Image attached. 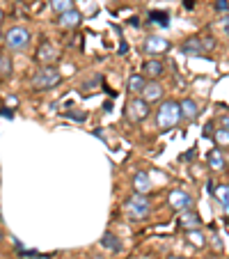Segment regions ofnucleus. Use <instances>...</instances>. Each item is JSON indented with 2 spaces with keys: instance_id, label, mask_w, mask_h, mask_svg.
I'll return each mask as SVG.
<instances>
[{
  "instance_id": "39448f33",
  "label": "nucleus",
  "mask_w": 229,
  "mask_h": 259,
  "mask_svg": "<svg viewBox=\"0 0 229 259\" xmlns=\"http://www.w3.org/2000/svg\"><path fill=\"white\" fill-rule=\"evenodd\" d=\"M126 117H128V122H133V124L145 122V119L149 117V103L142 97H133L131 101L126 103Z\"/></svg>"
},
{
  "instance_id": "9d476101",
  "label": "nucleus",
  "mask_w": 229,
  "mask_h": 259,
  "mask_svg": "<svg viewBox=\"0 0 229 259\" xmlns=\"http://www.w3.org/2000/svg\"><path fill=\"white\" fill-rule=\"evenodd\" d=\"M80 21H83V14H80L78 10H69V12H62L58 19V25L64 30H71L76 28V25H80Z\"/></svg>"
},
{
  "instance_id": "f8f14e48",
  "label": "nucleus",
  "mask_w": 229,
  "mask_h": 259,
  "mask_svg": "<svg viewBox=\"0 0 229 259\" xmlns=\"http://www.w3.org/2000/svg\"><path fill=\"white\" fill-rule=\"evenodd\" d=\"M37 60H39L41 64H46V67H51V64L58 60V51H55L53 44H41L39 53H37Z\"/></svg>"
},
{
  "instance_id": "20e7f679",
  "label": "nucleus",
  "mask_w": 229,
  "mask_h": 259,
  "mask_svg": "<svg viewBox=\"0 0 229 259\" xmlns=\"http://www.w3.org/2000/svg\"><path fill=\"white\" fill-rule=\"evenodd\" d=\"M30 41H32V34H30L28 28H23V25H14V28H10L5 32L7 51H23L30 46Z\"/></svg>"
},
{
  "instance_id": "6ab92c4d",
  "label": "nucleus",
  "mask_w": 229,
  "mask_h": 259,
  "mask_svg": "<svg viewBox=\"0 0 229 259\" xmlns=\"http://www.w3.org/2000/svg\"><path fill=\"white\" fill-rule=\"evenodd\" d=\"M51 7H53L58 14H62V12L73 10V0H51Z\"/></svg>"
},
{
  "instance_id": "393cba45",
  "label": "nucleus",
  "mask_w": 229,
  "mask_h": 259,
  "mask_svg": "<svg viewBox=\"0 0 229 259\" xmlns=\"http://www.w3.org/2000/svg\"><path fill=\"white\" fill-rule=\"evenodd\" d=\"M3 19H5V12L0 10V23H3Z\"/></svg>"
},
{
  "instance_id": "4468645a",
  "label": "nucleus",
  "mask_w": 229,
  "mask_h": 259,
  "mask_svg": "<svg viewBox=\"0 0 229 259\" xmlns=\"http://www.w3.org/2000/svg\"><path fill=\"white\" fill-rule=\"evenodd\" d=\"M181 220H179V225L184 227V230H200L202 227V220H200V215L197 213H193V211H181Z\"/></svg>"
},
{
  "instance_id": "0eeeda50",
  "label": "nucleus",
  "mask_w": 229,
  "mask_h": 259,
  "mask_svg": "<svg viewBox=\"0 0 229 259\" xmlns=\"http://www.w3.org/2000/svg\"><path fill=\"white\" fill-rule=\"evenodd\" d=\"M142 99H145L147 103H156V101H163V97H165V90H163L161 83H156V80H151V83H145V90H142Z\"/></svg>"
},
{
  "instance_id": "ddd939ff",
  "label": "nucleus",
  "mask_w": 229,
  "mask_h": 259,
  "mask_svg": "<svg viewBox=\"0 0 229 259\" xmlns=\"http://www.w3.org/2000/svg\"><path fill=\"white\" fill-rule=\"evenodd\" d=\"M179 108H181V119H188V122L197 119V115H200V110H197V103L193 101V99H184V101L179 103Z\"/></svg>"
},
{
  "instance_id": "a878e982",
  "label": "nucleus",
  "mask_w": 229,
  "mask_h": 259,
  "mask_svg": "<svg viewBox=\"0 0 229 259\" xmlns=\"http://www.w3.org/2000/svg\"><path fill=\"white\" fill-rule=\"evenodd\" d=\"M167 259H188V257H167Z\"/></svg>"
},
{
  "instance_id": "423d86ee",
  "label": "nucleus",
  "mask_w": 229,
  "mask_h": 259,
  "mask_svg": "<svg viewBox=\"0 0 229 259\" xmlns=\"http://www.w3.org/2000/svg\"><path fill=\"white\" fill-rule=\"evenodd\" d=\"M215 46L213 39H209V37H190V39H186L184 44H181V51H184L186 55H204L206 51H211Z\"/></svg>"
},
{
  "instance_id": "9b49d317",
  "label": "nucleus",
  "mask_w": 229,
  "mask_h": 259,
  "mask_svg": "<svg viewBox=\"0 0 229 259\" xmlns=\"http://www.w3.org/2000/svg\"><path fill=\"white\" fill-rule=\"evenodd\" d=\"M163 71H165V67L161 60H147L142 64V76H149V78H158V76H163Z\"/></svg>"
},
{
  "instance_id": "bb28decb",
  "label": "nucleus",
  "mask_w": 229,
  "mask_h": 259,
  "mask_svg": "<svg viewBox=\"0 0 229 259\" xmlns=\"http://www.w3.org/2000/svg\"><path fill=\"white\" fill-rule=\"evenodd\" d=\"M206 259H215V257H206Z\"/></svg>"
},
{
  "instance_id": "f257e3e1",
  "label": "nucleus",
  "mask_w": 229,
  "mask_h": 259,
  "mask_svg": "<svg viewBox=\"0 0 229 259\" xmlns=\"http://www.w3.org/2000/svg\"><path fill=\"white\" fill-rule=\"evenodd\" d=\"M181 122V108L176 101H163L156 113V126L161 131H170Z\"/></svg>"
},
{
  "instance_id": "f3484780",
  "label": "nucleus",
  "mask_w": 229,
  "mask_h": 259,
  "mask_svg": "<svg viewBox=\"0 0 229 259\" xmlns=\"http://www.w3.org/2000/svg\"><path fill=\"white\" fill-rule=\"evenodd\" d=\"M145 76L142 73H131V78H128V92L131 94H140L145 90Z\"/></svg>"
},
{
  "instance_id": "b1692460",
  "label": "nucleus",
  "mask_w": 229,
  "mask_h": 259,
  "mask_svg": "<svg viewBox=\"0 0 229 259\" xmlns=\"http://www.w3.org/2000/svg\"><path fill=\"white\" fill-rule=\"evenodd\" d=\"M222 30H224V34L229 37V12L222 16Z\"/></svg>"
},
{
  "instance_id": "6e6552de",
  "label": "nucleus",
  "mask_w": 229,
  "mask_h": 259,
  "mask_svg": "<svg viewBox=\"0 0 229 259\" xmlns=\"http://www.w3.org/2000/svg\"><path fill=\"white\" fill-rule=\"evenodd\" d=\"M170 206L174 211H188L190 206H193V197L188 195V193L186 191H172L170 193Z\"/></svg>"
},
{
  "instance_id": "4be33fe9",
  "label": "nucleus",
  "mask_w": 229,
  "mask_h": 259,
  "mask_svg": "<svg viewBox=\"0 0 229 259\" xmlns=\"http://www.w3.org/2000/svg\"><path fill=\"white\" fill-rule=\"evenodd\" d=\"M101 243L106 245V248H110V250H119V248H122V243H119V241H115V236H112L110 232H106V234H103Z\"/></svg>"
},
{
  "instance_id": "aec40b11",
  "label": "nucleus",
  "mask_w": 229,
  "mask_h": 259,
  "mask_svg": "<svg viewBox=\"0 0 229 259\" xmlns=\"http://www.w3.org/2000/svg\"><path fill=\"white\" fill-rule=\"evenodd\" d=\"M215 145L218 147H229V131L227 128H215Z\"/></svg>"
},
{
  "instance_id": "cd10ccee",
  "label": "nucleus",
  "mask_w": 229,
  "mask_h": 259,
  "mask_svg": "<svg viewBox=\"0 0 229 259\" xmlns=\"http://www.w3.org/2000/svg\"><path fill=\"white\" fill-rule=\"evenodd\" d=\"M0 39H3V32H0Z\"/></svg>"
},
{
  "instance_id": "a211bd4d",
  "label": "nucleus",
  "mask_w": 229,
  "mask_h": 259,
  "mask_svg": "<svg viewBox=\"0 0 229 259\" xmlns=\"http://www.w3.org/2000/svg\"><path fill=\"white\" fill-rule=\"evenodd\" d=\"M209 165L213 167V170H222L224 167V156L220 149H213V152L209 154Z\"/></svg>"
},
{
  "instance_id": "7ed1b4c3",
  "label": "nucleus",
  "mask_w": 229,
  "mask_h": 259,
  "mask_svg": "<svg viewBox=\"0 0 229 259\" xmlns=\"http://www.w3.org/2000/svg\"><path fill=\"white\" fill-rule=\"evenodd\" d=\"M60 80H62V76H60L58 69L44 67V69H39V71L32 76V90H37V92L53 90V88H58L60 85Z\"/></svg>"
},
{
  "instance_id": "412c9836",
  "label": "nucleus",
  "mask_w": 229,
  "mask_h": 259,
  "mask_svg": "<svg viewBox=\"0 0 229 259\" xmlns=\"http://www.w3.org/2000/svg\"><path fill=\"white\" fill-rule=\"evenodd\" d=\"M12 73V60L10 55L0 53V76H10Z\"/></svg>"
},
{
  "instance_id": "5701e85b",
  "label": "nucleus",
  "mask_w": 229,
  "mask_h": 259,
  "mask_svg": "<svg viewBox=\"0 0 229 259\" xmlns=\"http://www.w3.org/2000/svg\"><path fill=\"white\" fill-rule=\"evenodd\" d=\"M188 239H190V243H193V241H195V245L197 248H204V236L200 234V232H193V230H188Z\"/></svg>"
},
{
  "instance_id": "1a4fd4ad",
  "label": "nucleus",
  "mask_w": 229,
  "mask_h": 259,
  "mask_svg": "<svg viewBox=\"0 0 229 259\" xmlns=\"http://www.w3.org/2000/svg\"><path fill=\"white\" fill-rule=\"evenodd\" d=\"M170 49V41L165 37H147L145 41V53L147 55H161Z\"/></svg>"
},
{
  "instance_id": "dca6fc26",
  "label": "nucleus",
  "mask_w": 229,
  "mask_h": 259,
  "mask_svg": "<svg viewBox=\"0 0 229 259\" xmlns=\"http://www.w3.org/2000/svg\"><path fill=\"white\" fill-rule=\"evenodd\" d=\"M213 195H215V200L220 202V206L229 213V184H218V186L213 188Z\"/></svg>"
},
{
  "instance_id": "2eb2a0df",
  "label": "nucleus",
  "mask_w": 229,
  "mask_h": 259,
  "mask_svg": "<svg viewBox=\"0 0 229 259\" xmlns=\"http://www.w3.org/2000/svg\"><path fill=\"white\" fill-rule=\"evenodd\" d=\"M133 188H135V193H140V195H147V193L151 191V179L147 172H138L135 177H133Z\"/></svg>"
},
{
  "instance_id": "f03ea898",
  "label": "nucleus",
  "mask_w": 229,
  "mask_h": 259,
  "mask_svg": "<svg viewBox=\"0 0 229 259\" xmlns=\"http://www.w3.org/2000/svg\"><path fill=\"white\" fill-rule=\"evenodd\" d=\"M124 211H126L128 220H145L151 211V202L147 200V195L133 193V195L126 200V204H124Z\"/></svg>"
}]
</instances>
